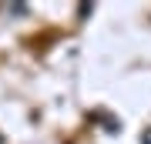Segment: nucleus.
Masks as SVG:
<instances>
[{"instance_id":"2","label":"nucleus","mask_w":151,"mask_h":144,"mask_svg":"<svg viewBox=\"0 0 151 144\" xmlns=\"http://www.w3.org/2000/svg\"><path fill=\"white\" fill-rule=\"evenodd\" d=\"M141 144H151V128H145V131H141Z\"/></svg>"},{"instance_id":"1","label":"nucleus","mask_w":151,"mask_h":144,"mask_svg":"<svg viewBox=\"0 0 151 144\" xmlns=\"http://www.w3.org/2000/svg\"><path fill=\"white\" fill-rule=\"evenodd\" d=\"M7 10H10V14H17V17H24V14H27V7H24V4H10Z\"/></svg>"}]
</instances>
